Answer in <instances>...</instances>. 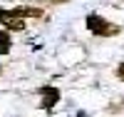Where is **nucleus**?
<instances>
[{"label":"nucleus","instance_id":"1","mask_svg":"<svg viewBox=\"0 0 124 117\" xmlns=\"http://www.w3.org/2000/svg\"><path fill=\"white\" fill-rule=\"evenodd\" d=\"M42 13L32 8H15V10H5L0 8V23L5 25V30H23L25 27V18H40Z\"/></svg>","mask_w":124,"mask_h":117},{"label":"nucleus","instance_id":"2","mask_svg":"<svg viewBox=\"0 0 124 117\" xmlns=\"http://www.w3.org/2000/svg\"><path fill=\"white\" fill-rule=\"evenodd\" d=\"M87 27L92 30V35H99V37H107V35H117L119 27L107 23L102 15H87Z\"/></svg>","mask_w":124,"mask_h":117},{"label":"nucleus","instance_id":"3","mask_svg":"<svg viewBox=\"0 0 124 117\" xmlns=\"http://www.w3.org/2000/svg\"><path fill=\"white\" fill-rule=\"evenodd\" d=\"M40 95H42V110H52L60 102V90L57 87H42Z\"/></svg>","mask_w":124,"mask_h":117},{"label":"nucleus","instance_id":"4","mask_svg":"<svg viewBox=\"0 0 124 117\" xmlns=\"http://www.w3.org/2000/svg\"><path fill=\"white\" fill-rule=\"evenodd\" d=\"M10 47H13V35H10V30H0V55H8Z\"/></svg>","mask_w":124,"mask_h":117},{"label":"nucleus","instance_id":"5","mask_svg":"<svg viewBox=\"0 0 124 117\" xmlns=\"http://www.w3.org/2000/svg\"><path fill=\"white\" fill-rule=\"evenodd\" d=\"M117 77H119V80H122V82H124V62H122V65H119V67H117Z\"/></svg>","mask_w":124,"mask_h":117}]
</instances>
